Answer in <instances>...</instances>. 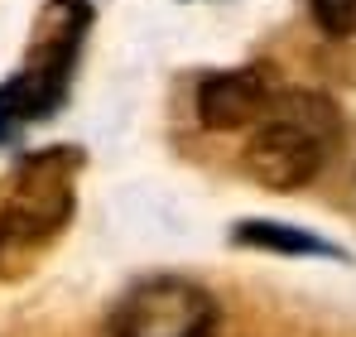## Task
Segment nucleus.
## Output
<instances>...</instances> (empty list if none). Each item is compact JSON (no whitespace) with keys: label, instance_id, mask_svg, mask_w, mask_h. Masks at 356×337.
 <instances>
[{"label":"nucleus","instance_id":"7ed1b4c3","mask_svg":"<svg viewBox=\"0 0 356 337\" xmlns=\"http://www.w3.org/2000/svg\"><path fill=\"white\" fill-rule=\"evenodd\" d=\"M77 173H82V150L72 145L39 150L15 168L0 198V260L5 265L39 256L54 236H63V226L72 222V207H77V193H72Z\"/></svg>","mask_w":356,"mask_h":337},{"label":"nucleus","instance_id":"f257e3e1","mask_svg":"<svg viewBox=\"0 0 356 337\" xmlns=\"http://www.w3.org/2000/svg\"><path fill=\"white\" fill-rule=\"evenodd\" d=\"M342 120L337 107L318 92H275L270 111L255 120V135L245 145V173L270 193L308 188L327 155L337 150Z\"/></svg>","mask_w":356,"mask_h":337},{"label":"nucleus","instance_id":"39448f33","mask_svg":"<svg viewBox=\"0 0 356 337\" xmlns=\"http://www.w3.org/2000/svg\"><path fill=\"white\" fill-rule=\"evenodd\" d=\"M275 87L260 68H232V72H207L197 82V120L207 130H241L255 125L270 111Z\"/></svg>","mask_w":356,"mask_h":337},{"label":"nucleus","instance_id":"f03ea898","mask_svg":"<svg viewBox=\"0 0 356 337\" xmlns=\"http://www.w3.org/2000/svg\"><path fill=\"white\" fill-rule=\"evenodd\" d=\"M87 24H92V5L87 0H49L39 10L24 68L10 82H0V145L15 140L24 125L49 120L67 102Z\"/></svg>","mask_w":356,"mask_h":337},{"label":"nucleus","instance_id":"6e6552de","mask_svg":"<svg viewBox=\"0 0 356 337\" xmlns=\"http://www.w3.org/2000/svg\"><path fill=\"white\" fill-rule=\"evenodd\" d=\"M0 270H5V260H0Z\"/></svg>","mask_w":356,"mask_h":337},{"label":"nucleus","instance_id":"423d86ee","mask_svg":"<svg viewBox=\"0 0 356 337\" xmlns=\"http://www.w3.org/2000/svg\"><path fill=\"white\" fill-rule=\"evenodd\" d=\"M232 241L241 246H255V251H275V256H323V260H347L342 246L323 241L318 231H303L289 222H241L232 231Z\"/></svg>","mask_w":356,"mask_h":337},{"label":"nucleus","instance_id":"0eeeda50","mask_svg":"<svg viewBox=\"0 0 356 337\" xmlns=\"http://www.w3.org/2000/svg\"><path fill=\"white\" fill-rule=\"evenodd\" d=\"M308 10L327 39H356V0H308Z\"/></svg>","mask_w":356,"mask_h":337},{"label":"nucleus","instance_id":"20e7f679","mask_svg":"<svg viewBox=\"0 0 356 337\" xmlns=\"http://www.w3.org/2000/svg\"><path fill=\"white\" fill-rule=\"evenodd\" d=\"M212 328H217L212 294L183 275L140 280L111 318V337H212Z\"/></svg>","mask_w":356,"mask_h":337}]
</instances>
